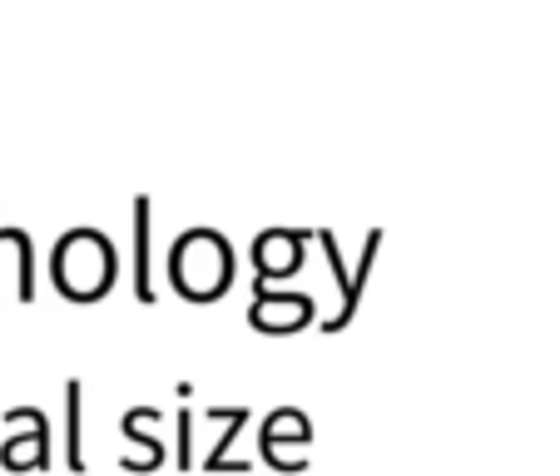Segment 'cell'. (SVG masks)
Wrapping results in <instances>:
<instances>
[{
	"label": "cell",
	"mask_w": 560,
	"mask_h": 476,
	"mask_svg": "<svg viewBox=\"0 0 560 476\" xmlns=\"http://www.w3.org/2000/svg\"><path fill=\"white\" fill-rule=\"evenodd\" d=\"M313 317V298H283V293H268L258 288V303H254V323L258 328H298Z\"/></svg>",
	"instance_id": "4"
},
{
	"label": "cell",
	"mask_w": 560,
	"mask_h": 476,
	"mask_svg": "<svg viewBox=\"0 0 560 476\" xmlns=\"http://www.w3.org/2000/svg\"><path fill=\"white\" fill-rule=\"evenodd\" d=\"M174 288L189 298H219L233 278V248L223 244L219 229H189L170 254Z\"/></svg>",
	"instance_id": "1"
},
{
	"label": "cell",
	"mask_w": 560,
	"mask_h": 476,
	"mask_svg": "<svg viewBox=\"0 0 560 476\" xmlns=\"http://www.w3.org/2000/svg\"><path fill=\"white\" fill-rule=\"evenodd\" d=\"M115 278V248L100 229H70L55 244V283L70 298H100Z\"/></svg>",
	"instance_id": "2"
},
{
	"label": "cell",
	"mask_w": 560,
	"mask_h": 476,
	"mask_svg": "<svg viewBox=\"0 0 560 476\" xmlns=\"http://www.w3.org/2000/svg\"><path fill=\"white\" fill-rule=\"evenodd\" d=\"M303 239L298 229H264L254 239V268H258V288L278 283V278H293L303 264Z\"/></svg>",
	"instance_id": "3"
},
{
	"label": "cell",
	"mask_w": 560,
	"mask_h": 476,
	"mask_svg": "<svg viewBox=\"0 0 560 476\" xmlns=\"http://www.w3.org/2000/svg\"><path fill=\"white\" fill-rule=\"evenodd\" d=\"M135 223H139V244H135V288L139 298H154V283H149V199L135 204Z\"/></svg>",
	"instance_id": "5"
}]
</instances>
